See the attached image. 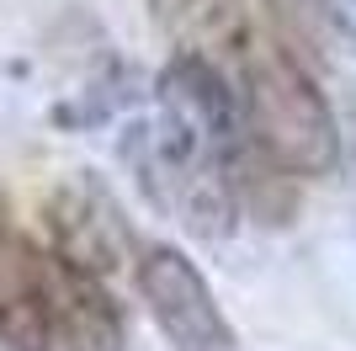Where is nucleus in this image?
<instances>
[{
    "instance_id": "f257e3e1",
    "label": "nucleus",
    "mask_w": 356,
    "mask_h": 351,
    "mask_svg": "<svg viewBox=\"0 0 356 351\" xmlns=\"http://www.w3.org/2000/svg\"><path fill=\"white\" fill-rule=\"evenodd\" d=\"M245 128L250 144L287 176H325L341 160V133L319 86L293 54H245Z\"/></svg>"
},
{
    "instance_id": "423d86ee",
    "label": "nucleus",
    "mask_w": 356,
    "mask_h": 351,
    "mask_svg": "<svg viewBox=\"0 0 356 351\" xmlns=\"http://www.w3.org/2000/svg\"><path fill=\"white\" fill-rule=\"evenodd\" d=\"M154 27L176 43V54L197 58H245L250 54V22L245 0H149Z\"/></svg>"
},
{
    "instance_id": "7ed1b4c3",
    "label": "nucleus",
    "mask_w": 356,
    "mask_h": 351,
    "mask_svg": "<svg viewBox=\"0 0 356 351\" xmlns=\"http://www.w3.org/2000/svg\"><path fill=\"white\" fill-rule=\"evenodd\" d=\"M48 309H54V341L64 351H122V309L102 288L96 272L64 261L48 250Z\"/></svg>"
},
{
    "instance_id": "0eeeda50",
    "label": "nucleus",
    "mask_w": 356,
    "mask_h": 351,
    "mask_svg": "<svg viewBox=\"0 0 356 351\" xmlns=\"http://www.w3.org/2000/svg\"><path fill=\"white\" fill-rule=\"evenodd\" d=\"M325 6H330V16L341 22V32L356 43V0H325Z\"/></svg>"
},
{
    "instance_id": "39448f33",
    "label": "nucleus",
    "mask_w": 356,
    "mask_h": 351,
    "mask_svg": "<svg viewBox=\"0 0 356 351\" xmlns=\"http://www.w3.org/2000/svg\"><path fill=\"white\" fill-rule=\"evenodd\" d=\"M48 234H54V256L86 266L96 277H106L128 256V229H122L118 208L106 203L96 187L54 192L48 197Z\"/></svg>"
},
{
    "instance_id": "f03ea898",
    "label": "nucleus",
    "mask_w": 356,
    "mask_h": 351,
    "mask_svg": "<svg viewBox=\"0 0 356 351\" xmlns=\"http://www.w3.org/2000/svg\"><path fill=\"white\" fill-rule=\"evenodd\" d=\"M138 292L176 351H234V330L213 304L208 277L176 245H149L138 256Z\"/></svg>"
},
{
    "instance_id": "20e7f679",
    "label": "nucleus",
    "mask_w": 356,
    "mask_h": 351,
    "mask_svg": "<svg viewBox=\"0 0 356 351\" xmlns=\"http://www.w3.org/2000/svg\"><path fill=\"white\" fill-rule=\"evenodd\" d=\"M0 341L11 351L54 346V309H48V256L0 224Z\"/></svg>"
}]
</instances>
